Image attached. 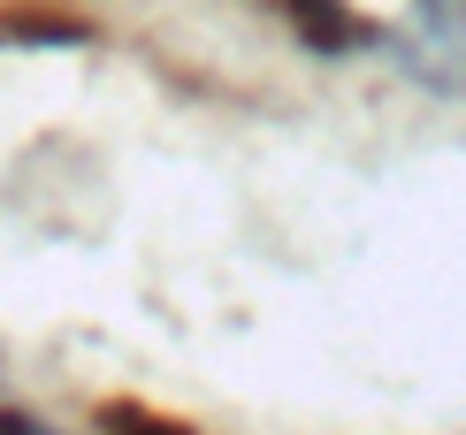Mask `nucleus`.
<instances>
[{"instance_id":"f257e3e1","label":"nucleus","mask_w":466,"mask_h":435,"mask_svg":"<svg viewBox=\"0 0 466 435\" xmlns=\"http://www.w3.org/2000/svg\"><path fill=\"white\" fill-rule=\"evenodd\" d=\"M107 435H191L184 420H168V412H146V405H100Z\"/></svg>"}]
</instances>
